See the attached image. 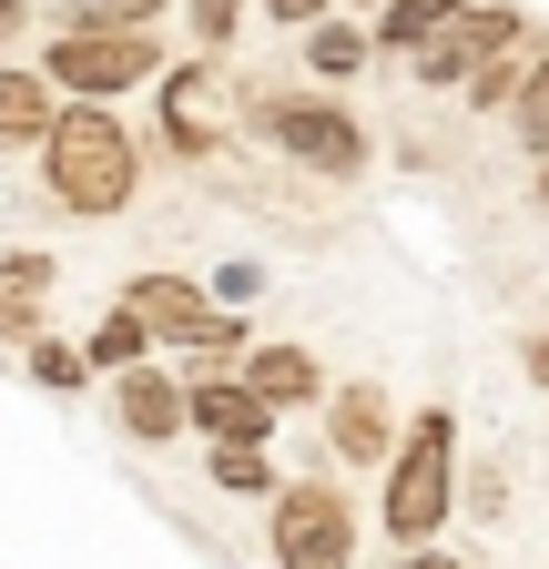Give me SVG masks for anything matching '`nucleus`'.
<instances>
[{"label": "nucleus", "mask_w": 549, "mask_h": 569, "mask_svg": "<svg viewBox=\"0 0 549 569\" xmlns=\"http://www.w3.org/2000/svg\"><path fill=\"white\" fill-rule=\"evenodd\" d=\"M264 539H274V569H357V509L336 498L326 478H296L264 498Z\"/></svg>", "instance_id": "5"}, {"label": "nucleus", "mask_w": 549, "mask_h": 569, "mask_svg": "<svg viewBox=\"0 0 549 569\" xmlns=\"http://www.w3.org/2000/svg\"><path fill=\"white\" fill-rule=\"evenodd\" d=\"M112 417H122L132 448H173L183 427H193V417H183V387H173L163 367H122V377H112Z\"/></svg>", "instance_id": "10"}, {"label": "nucleus", "mask_w": 549, "mask_h": 569, "mask_svg": "<svg viewBox=\"0 0 549 569\" xmlns=\"http://www.w3.org/2000/svg\"><path fill=\"white\" fill-rule=\"evenodd\" d=\"M21 21H31V11H21V0H0V41H11V31H21Z\"/></svg>", "instance_id": "28"}, {"label": "nucleus", "mask_w": 549, "mask_h": 569, "mask_svg": "<svg viewBox=\"0 0 549 569\" xmlns=\"http://www.w3.org/2000/svg\"><path fill=\"white\" fill-rule=\"evenodd\" d=\"M509 41H529V21L509 11V0H458V11H448L418 51H407V71H418L428 92H458L468 71H478V61H499Z\"/></svg>", "instance_id": "7"}, {"label": "nucleus", "mask_w": 549, "mask_h": 569, "mask_svg": "<svg viewBox=\"0 0 549 569\" xmlns=\"http://www.w3.org/2000/svg\"><path fill=\"white\" fill-rule=\"evenodd\" d=\"M397 569H458V559H448V549H428V539H418V549H407V559H397Z\"/></svg>", "instance_id": "27"}, {"label": "nucleus", "mask_w": 549, "mask_h": 569, "mask_svg": "<svg viewBox=\"0 0 549 569\" xmlns=\"http://www.w3.org/2000/svg\"><path fill=\"white\" fill-rule=\"evenodd\" d=\"M163 142H173V153H214V142H224V82H214V61L163 71Z\"/></svg>", "instance_id": "9"}, {"label": "nucleus", "mask_w": 549, "mask_h": 569, "mask_svg": "<svg viewBox=\"0 0 549 569\" xmlns=\"http://www.w3.org/2000/svg\"><path fill=\"white\" fill-rule=\"evenodd\" d=\"M234 21H244V0H193V41H203V51H224Z\"/></svg>", "instance_id": "21"}, {"label": "nucleus", "mask_w": 549, "mask_h": 569, "mask_svg": "<svg viewBox=\"0 0 549 569\" xmlns=\"http://www.w3.org/2000/svg\"><path fill=\"white\" fill-rule=\"evenodd\" d=\"M244 387L264 407H316L326 397V367H316L306 346H244Z\"/></svg>", "instance_id": "12"}, {"label": "nucleus", "mask_w": 549, "mask_h": 569, "mask_svg": "<svg viewBox=\"0 0 549 569\" xmlns=\"http://www.w3.org/2000/svg\"><path fill=\"white\" fill-rule=\"evenodd\" d=\"M21 377L51 387V397H82V387H92V356H82V346H61V336L41 326V336H21Z\"/></svg>", "instance_id": "14"}, {"label": "nucleus", "mask_w": 549, "mask_h": 569, "mask_svg": "<svg viewBox=\"0 0 549 569\" xmlns=\"http://www.w3.org/2000/svg\"><path fill=\"white\" fill-rule=\"evenodd\" d=\"M509 122H519V142H529V153H549V41H529V71H519Z\"/></svg>", "instance_id": "17"}, {"label": "nucleus", "mask_w": 549, "mask_h": 569, "mask_svg": "<svg viewBox=\"0 0 549 569\" xmlns=\"http://www.w3.org/2000/svg\"><path fill=\"white\" fill-rule=\"evenodd\" d=\"M183 417H193V438H214V448H264V438H274V407H264L244 377H214V367H193Z\"/></svg>", "instance_id": "8"}, {"label": "nucleus", "mask_w": 549, "mask_h": 569, "mask_svg": "<svg viewBox=\"0 0 549 569\" xmlns=\"http://www.w3.org/2000/svg\"><path fill=\"white\" fill-rule=\"evenodd\" d=\"M244 296H264V274H254V264H224V274H214V306H244Z\"/></svg>", "instance_id": "25"}, {"label": "nucleus", "mask_w": 549, "mask_h": 569, "mask_svg": "<svg viewBox=\"0 0 549 569\" xmlns=\"http://www.w3.org/2000/svg\"><path fill=\"white\" fill-rule=\"evenodd\" d=\"M377 519L397 549H418L458 519V417L428 407V417H407L397 427V448H387V488H377Z\"/></svg>", "instance_id": "2"}, {"label": "nucleus", "mask_w": 549, "mask_h": 569, "mask_svg": "<svg viewBox=\"0 0 549 569\" xmlns=\"http://www.w3.org/2000/svg\"><path fill=\"white\" fill-rule=\"evenodd\" d=\"M458 0H377V51H418Z\"/></svg>", "instance_id": "18"}, {"label": "nucleus", "mask_w": 549, "mask_h": 569, "mask_svg": "<svg viewBox=\"0 0 549 569\" xmlns=\"http://www.w3.org/2000/svg\"><path fill=\"white\" fill-rule=\"evenodd\" d=\"M214 488H234V498H274V458H264V448H214Z\"/></svg>", "instance_id": "19"}, {"label": "nucleus", "mask_w": 549, "mask_h": 569, "mask_svg": "<svg viewBox=\"0 0 549 569\" xmlns=\"http://www.w3.org/2000/svg\"><path fill=\"white\" fill-rule=\"evenodd\" d=\"M82 356H92V377H122V367H143V356H153V336H143V316H132V306H112Z\"/></svg>", "instance_id": "16"}, {"label": "nucleus", "mask_w": 549, "mask_h": 569, "mask_svg": "<svg viewBox=\"0 0 549 569\" xmlns=\"http://www.w3.org/2000/svg\"><path fill=\"white\" fill-rule=\"evenodd\" d=\"M0 284H11V296H51L61 264H51V254H0Z\"/></svg>", "instance_id": "20"}, {"label": "nucleus", "mask_w": 549, "mask_h": 569, "mask_svg": "<svg viewBox=\"0 0 549 569\" xmlns=\"http://www.w3.org/2000/svg\"><path fill=\"white\" fill-rule=\"evenodd\" d=\"M112 306H132V316H143V336H163V346L203 356V367H214V356H244V316H234V306H214L193 274H132Z\"/></svg>", "instance_id": "4"}, {"label": "nucleus", "mask_w": 549, "mask_h": 569, "mask_svg": "<svg viewBox=\"0 0 549 569\" xmlns=\"http://www.w3.org/2000/svg\"><path fill=\"white\" fill-rule=\"evenodd\" d=\"M519 356H529V387H539V397H549V336H529V346H519Z\"/></svg>", "instance_id": "26"}, {"label": "nucleus", "mask_w": 549, "mask_h": 569, "mask_svg": "<svg viewBox=\"0 0 549 569\" xmlns=\"http://www.w3.org/2000/svg\"><path fill=\"white\" fill-rule=\"evenodd\" d=\"M51 112H61L51 71H0V142H41Z\"/></svg>", "instance_id": "13"}, {"label": "nucleus", "mask_w": 549, "mask_h": 569, "mask_svg": "<svg viewBox=\"0 0 549 569\" xmlns=\"http://www.w3.org/2000/svg\"><path fill=\"white\" fill-rule=\"evenodd\" d=\"M72 21H122V31H132V21H163V0H82Z\"/></svg>", "instance_id": "22"}, {"label": "nucleus", "mask_w": 549, "mask_h": 569, "mask_svg": "<svg viewBox=\"0 0 549 569\" xmlns=\"http://www.w3.org/2000/svg\"><path fill=\"white\" fill-rule=\"evenodd\" d=\"M0 336H41V296H11V284H0Z\"/></svg>", "instance_id": "23"}, {"label": "nucleus", "mask_w": 549, "mask_h": 569, "mask_svg": "<svg viewBox=\"0 0 549 569\" xmlns=\"http://www.w3.org/2000/svg\"><path fill=\"white\" fill-rule=\"evenodd\" d=\"M41 193L61 213H82V224H102V213H122L132 193H143V142H132L102 102L51 112V132H41Z\"/></svg>", "instance_id": "1"}, {"label": "nucleus", "mask_w": 549, "mask_h": 569, "mask_svg": "<svg viewBox=\"0 0 549 569\" xmlns=\"http://www.w3.org/2000/svg\"><path fill=\"white\" fill-rule=\"evenodd\" d=\"M347 11H377V0H347Z\"/></svg>", "instance_id": "30"}, {"label": "nucleus", "mask_w": 549, "mask_h": 569, "mask_svg": "<svg viewBox=\"0 0 549 569\" xmlns=\"http://www.w3.org/2000/svg\"><path fill=\"white\" fill-rule=\"evenodd\" d=\"M306 61L326 71V82H347V71L377 61V31H357V21H306Z\"/></svg>", "instance_id": "15"}, {"label": "nucleus", "mask_w": 549, "mask_h": 569, "mask_svg": "<svg viewBox=\"0 0 549 569\" xmlns=\"http://www.w3.org/2000/svg\"><path fill=\"white\" fill-rule=\"evenodd\" d=\"M326 448L347 468H377L397 448V417H387V387H336L326 397Z\"/></svg>", "instance_id": "11"}, {"label": "nucleus", "mask_w": 549, "mask_h": 569, "mask_svg": "<svg viewBox=\"0 0 549 569\" xmlns=\"http://www.w3.org/2000/svg\"><path fill=\"white\" fill-rule=\"evenodd\" d=\"M326 11H336V0H264L274 31H306V21H326Z\"/></svg>", "instance_id": "24"}, {"label": "nucleus", "mask_w": 549, "mask_h": 569, "mask_svg": "<svg viewBox=\"0 0 549 569\" xmlns=\"http://www.w3.org/2000/svg\"><path fill=\"white\" fill-rule=\"evenodd\" d=\"M41 71H51V92H72V102H112V92H132V82H163V41H153V21H72V31H51V51H41Z\"/></svg>", "instance_id": "3"}, {"label": "nucleus", "mask_w": 549, "mask_h": 569, "mask_svg": "<svg viewBox=\"0 0 549 569\" xmlns=\"http://www.w3.org/2000/svg\"><path fill=\"white\" fill-rule=\"evenodd\" d=\"M539 203H549V153H539Z\"/></svg>", "instance_id": "29"}, {"label": "nucleus", "mask_w": 549, "mask_h": 569, "mask_svg": "<svg viewBox=\"0 0 549 569\" xmlns=\"http://www.w3.org/2000/svg\"><path fill=\"white\" fill-rule=\"evenodd\" d=\"M254 122H264V142H274L286 163L367 173V132H357V112H336L326 92H274V102H254Z\"/></svg>", "instance_id": "6"}]
</instances>
